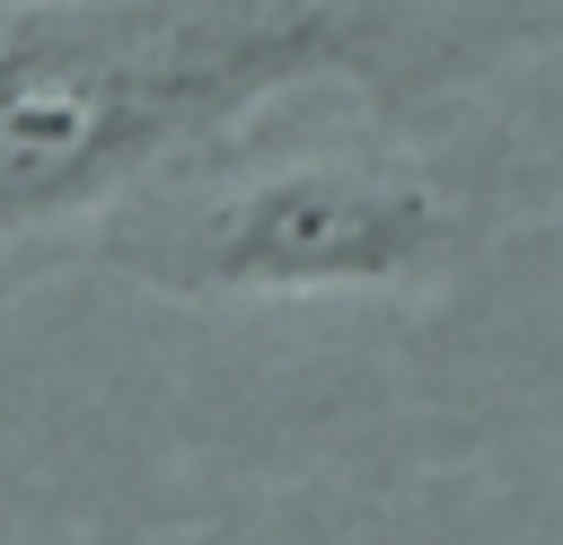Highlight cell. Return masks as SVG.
Masks as SVG:
<instances>
[{
  "instance_id": "2",
  "label": "cell",
  "mask_w": 563,
  "mask_h": 545,
  "mask_svg": "<svg viewBox=\"0 0 563 545\" xmlns=\"http://www.w3.org/2000/svg\"><path fill=\"white\" fill-rule=\"evenodd\" d=\"M457 246V202L422 176L290 158L150 193L106 229V264L158 290H361L422 281Z\"/></svg>"
},
{
  "instance_id": "1",
  "label": "cell",
  "mask_w": 563,
  "mask_h": 545,
  "mask_svg": "<svg viewBox=\"0 0 563 545\" xmlns=\"http://www.w3.org/2000/svg\"><path fill=\"white\" fill-rule=\"evenodd\" d=\"M361 44L334 0H9L0 237L106 202L176 141Z\"/></svg>"
}]
</instances>
